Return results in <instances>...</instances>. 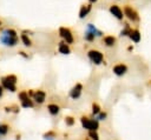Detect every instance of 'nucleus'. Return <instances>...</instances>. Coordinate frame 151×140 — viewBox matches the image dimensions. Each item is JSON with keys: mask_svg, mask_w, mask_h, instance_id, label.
Listing matches in <instances>:
<instances>
[{"mask_svg": "<svg viewBox=\"0 0 151 140\" xmlns=\"http://www.w3.org/2000/svg\"><path fill=\"white\" fill-rule=\"evenodd\" d=\"M0 42L7 47H14L19 44V36L15 29L13 28H5L0 34Z\"/></svg>", "mask_w": 151, "mask_h": 140, "instance_id": "nucleus-1", "label": "nucleus"}, {"mask_svg": "<svg viewBox=\"0 0 151 140\" xmlns=\"http://www.w3.org/2000/svg\"><path fill=\"white\" fill-rule=\"evenodd\" d=\"M123 12H124V16H126L131 22H138L140 20L138 12L131 5H124Z\"/></svg>", "mask_w": 151, "mask_h": 140, "instance_id": "nucleus-2", "label": "nucleus"}, {"mask_svg": "<svg viewBox=\"0 0 151 140\" xmlns=\"http://www.w3.org/2000/svg\"><path fill=\"white\" fill-rule=\"evenodd\" d=\"M80 121H81L83 127L88 129V131H97L98 127H99V124H98L97 119H90L87 116H81Z\"/></svg>", "mask_w": 151, "mask_h": 140, "instance_id": "nucleus-3", "label": "nucleus"}, {"mask_svg": "<svg viewBox=\"0 0 151 140\" xmlns=\"http://www.w3.org/2000/svg\"><path fill=\"white\" fill-rule=\"evenodd\" d=\"M59 35H60V38L66 42V44H68V45H71V44H73L74 42V38H73V34H72V32H71V29L68 28V27H60L59 28Z\"/></svg>", "mask_w": 151, "mask_h": 140, "instance_id": "nucleus-4", "label": "nucleus"}, {"mask_svg": "<svg viewBox=\"0 0 151 140\" xmlns=\"http://www.w3.org/2000/svg\"><path fill=\"white\" fill-rule=\"evenodd\" d=\"M87 56L88 59L94 64V65H100L104 61V55L98 49H90L87 52Z\"/></svg>", "mask_w": 151, "mask_h": 140, "instance_id": "nucleus-5", "label": "nucleus"}, {"mask_svg": "<svg viewBox=\"0 0 151 140\" xmlns=\"http://www.w3.org/2000/svg\"><path fill=\"white\" fill-rule=\"evenodd\" d=\"M109 12H110L111 15H113V16H114L117 20H119V21H122V20L124 19V12H123V9L120 8V6L117 5V4L110 5Z\"/></svg>", "mask_w": 151, "mask_h": 140, "instance_id": "nucleus-6", "label": "nucleus"}, {"mask_svg": "<svg viewBox=\"0 0 151 140\" xmlns=\"http://www.w3.org/2000/svg\"><path fill=\"white\" fill-rule=\"evenodd\" d=\"M91 11H92V4H83L81 6H80V9H79V13H78V15H79V19H85L90 13H91Z\"/></svg>", "mask_w": 151, "mask_h": 140, "instance_id": "nucleus-7", "label": "nucleus"}, {"mask_svg": "<svg viewBox=\"0 0 151 140\" xmlns=\"http://www.w3.org/2000/svg\"><path fill=\"white\" fill-rule=\"evenodd\" d=\"M33 100L37 102V104H39V105H41V104H44V101H45V99H46V93L44 92V91H41V89H39V91H35L34 93H33Z\"/></svg>", "mask_w": 151, "mask_h": 140, "instance_id": "nucleus-8", "label": "nucleus"}, {"mask_svg": "<svg viewBox=\"0 0 151 140\" xmlns=\"http://www.w3.org/2000/svg\"><path fill=\"white\" fill-rule=\"evenodd\" d=\"M112 71H113V73H114L116 75L122 76V75H124V74L127 72V67H126V65H124V64H117V65L113 66Z\"/></svg>", "mask_w": 151, "mask_h": 140, "instance_id": "nucleus-9", "label": "nucleus"}, {"mask_svg": "<svg viewBox=\"0 0 151 140\" xmlns=\"http://www.w3.org/2000/svg\"><path fill=\"white\" fill-rule=\"evenodd\" d=\"M81 91H83V85L81 84H77L71 91H70V96L72 99H78L81 94Z\"/></svg>", "mask_w": 151, "mask_h": 140, "instance_id": "nucleus-10", "label": "nucleus"}, {"mask_svg": "<svg viewBox=\"0 0 151 140\" xmlns=\"http://www.w3.org/2000/svg\"><path fill=\"white\" fill-rule=\"evenodd\" d=\"M129 38H130L133 42L138 44V42L140 41V39H142V34H140V32H139L138 28H132L131 32H130V34H129Z\"/></svg>", "mask_w": 151, "mask_h": 140, "instance_id": "nucleus-11", "label": "nucleus"}, {"mask_svg": "<svg viewBox=\"0 0 151 140\" xmlns=\"http://www.w3.org/2000/svg\"><path fill=\"white\" fill-rule=\"evenodd\" d=\"M116 42H117V39L113 35H105L103 38V45L106 47H113L116 45Z\"/></svg>", "mask_w": 151, "mask_h": 140, "instance_id": "nucleus-12", "label": "nucleus"}, {"mask_svg": "<svg viewBox=\"0 0 151 140\" xmlns=\"http://www.w3.org/2000/svg\"><path fill=\"white\" fill-rule=\"evenodd\" d=\"M1 85H2L4 88H6V89H8V91H11V92H15V91H17L15 84H13V82H11L9 80H7L6 76L1 78Z\"/></svg>", "mask_w": 151, "mask_h": 140, "instance_id": "nucleus-13", "label": "nucleus"}, {"mask_svg": "<svg viewBox=\"0 0 151 140\" xmlns=\"http://www.w3.org/2000/svg\"><path fill=\"white\" fill-rule=\"evenodd\" d=\"M58 51H59V53H61V54H70V53H71V48H70L68 44H66L64 40L58 44Z\"/></svg>", "mask_w": 151, "mask_h": 140, "instance_id": "nucleus-14", "label": "nucleus"}, {"mask_svg": "<svg viewBox=\"0 0 151 140\" xmlns=\"http://www.w3.org/2000/svg\"><path fill=\"white\" fill-rule=\"evenodd\" d=\"M86 31H90L91 33H93L96 38H98V36H103V34H104L103 31L98 29L93 24H87V25H86Z\"/></svg>", "mask_w": 151, "mask_h": 140, "instance_id": "nucleus-15", "label": "nucleus"}, {"mask_svg": "<svg viewBox=\"0 0 151 140\" xmlns=\"http://www.w3.org/2000/svg\"><path fill=\"white\" fill-rule=\"evenodd\" d=\"M20 40H21V42H22L26 47H31V46H32V40H31V38L28 36V34H26V33H21V35H20Z\"/></svg>", "mask_w": 151, "mask_h": 140, "instance_id": "nucleus-16", "label": "nucleus"}, {"mask_svg": "<svg viewBox=\"0 0 151 140\" xmlns=\"http://www.w3.org/2000/svg\"><path fill=\"white\" fill-rule=\"evenodd\" d=\"M47 109H48V113L52 114V115H57L59 112H60V107L55 104H50L47 106Z\"/></svg>", "mask_w": 151, "mask_h": 140, "instance_id": "nucleus-17", "label": "nucleus"}, {"mask_svg": "<svg viewBox=\"0 0 151 140\" xmlns=\"http://www.w3.org/2000/svg\"><path fill=\"white\" fill-rule=\"evenodd\" d=\"M131 29H132V27L130 26V24L125 22V24H124V27H123L122 31H120V36H129Z\"/></svg>", "mask_w": 151, "mask_h": 140, "instance_id": "nucleus-18", "label": "nucleus"}, {"mask_svg": "<svg viewBox=\"0 0 151 140\" xmlns=\"http://www.w3.org/2000/svg\"><path fill=\"white\" fill-rule=\"evenodd\" d=\"M84 39H85L87 42H93V41H94V39H96V36H94V34H93V33H91L90 31H85Z\"/></svg>", "mask_w": 151, "mask_h": 140, "instance_id": "nucleus-19", "label": "nucleus"}, {"mask_svg": "<svg viewBox=\"0 0 151 140\" xmlns=\"http://www.w3.org/2000/svg\"><path fill=\"white\" fill-rule=\"evenodd\" d=\"M21 106L25 108H32L34 106V104H33V100H31V98H27L26 100L21 101Z\"/></svg>", "mask_w": 151, "mask_h": 140, "instance_id": "nucleus-20", "label": "nucleus"}, {"mask_svg": "<svg viewBox=\"0 0 151 140\" xmlns=\"http://www.w3.org/2000/svg\"><path fill=\"white\" fill-rule=\"evenodd\" d=\"M8 131H9V126H8V125H5V124H1V125H0V135L7 134Z\"/></svg>", "mask_w": 151, "mask_h": 140, "instance_id": "nucleus-21", "label": "nucleus"}, {"mask_svg": "<svg viewBox=\"0 0 151 140\" xmlns=\"http://www.w3.org/2000/svg\"><path fill=\"white\" fill-rule=\"evenodd\" d=\"M19 99H20V101H22V100H26L27 98H29V95H28V92L27 91H21L20 93H19Z\"/></svg>", "mask_w": 151, "mask_h": 140, "instance_id": "nucleus-22", "label": "nucleus"}, {"mask_svg": "<svg viewBox=\"0 0 151 140\" xmlns=\"http://www.w3.org/2000/svg\"><path fill=\"white\" fill-rule=\"evenodd\" d=\"M99 112H100V107H99V105H98L97 102H93V104H92V113H93L94 115H97Z\"/></svg>", "mask_w": 151, "mask_h": 140, "instance_id": "nucleus-23", "label": "nucleus"}, {"mask_svg": "<svg viewBox=\"0 0 151 140\" xmlns=\"http://www.w3.org/2000/svg\"><path fill=\"white\" fill-rule=\"evenodd\" d=\"M65 122H66V125H68V126H73L74 122H76V120H74L72 116H66V118H65Z\"/></svg>", "mask_w": 151, "mask_h": 140, "instance_id": "nucleus-24", "label": "nucleus"}, {"mask_svg": "<svg viewBox=\"0 0 151 140\" xmlns=\"http://www.w3.org/2000/svg\"><path fill=\"white\" fill-rule=\"evenodd\" d=\"M106 118V113L105 112H99L98 113V118H97V120H104Z\"/></svg>", "mask_w": 151, "mask_h": 140, "instance_id": "nucleus-25", "label": "nucleus"}, {"mask_svg": "<svg viewBox=\"0 0 151 140\" xmlns=\"http://www.w3.org/2000/svg\"><path fill=\"white\" fill-rule=\"evenodd\" d=\"M18 53H19V54H20V55H21V56H24V58H26V59H27V58H28V54H26V53H25V52H24V51H19V52H18Z\"/></svg>", "mask_w": 151, "mask_h": 140, "instance_id": "nucleus-26", "label": "nucleus"}, {"mask_svg": "<svg viewBox=\"0 0 151 140\" xmlns=\"http://www.w3.org/2000/svg\"><path fill=\"white\" fill-rule=\"evenodd\" d=\"M2 94H4V87H2V85H0V98L2 96Z\"/></svg>", "mask_w": 151, "mask_h": 140, "instance_id": "nucleus-27", "label": "nucleus"}, {"mask_svg": "<svg viewBox=\"0 0 151 140\" xmlns=\"http://www.w3.org/2000/svg\"><path fill=\"white\" fill-rule=\"evenodd\" d=\"M97 1H98V0H88V2H90V4H92V5H93V4H96Z\"/></svg>", "mask_w": 151, "mask_h": 140, "instance_id": "nucleus-28", "label": "nucleus"}, {"mask_svg": "<svg viewBox=\"0 0 151 140\" xmlns=\"http://www.w3.org/2000/svg\"><path fill=\"white\" fill-rule=\"evenodd\" d=\"M1 26H2V21L0 20V27H1Z\"/></svg>", "mask_w": 151, "mask_h": 140, "instance_id": "nucleus-29", "label": "nucleus"}]
</instances>
